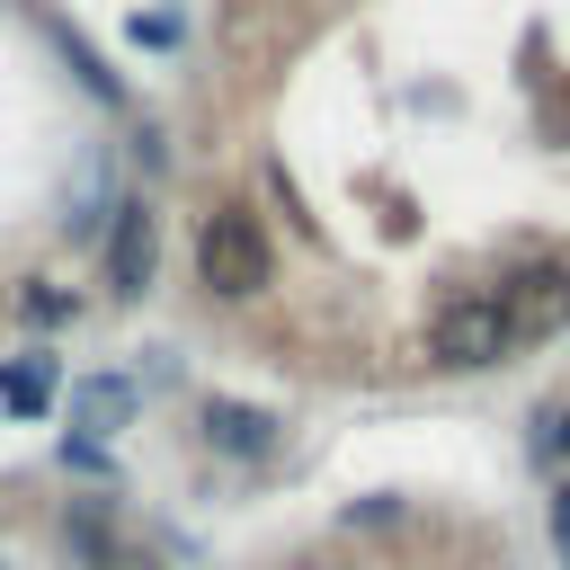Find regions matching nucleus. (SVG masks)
I'll return each mask as SVG.
<instances>
[{
  "instance_id": "2",
  "label": "nucleus",
  "mask_w": 570,
  "mask_h": 570,
  "mask_svg": "<svg viewBox=\"0 0 570 570\" xmlns=\"http://www.w3.org/2000/svg\"><path fill=\"white\" fill-rule=\"evenodd\" d=\"M508 347H517V338H508L499 294H463V303H445L436 330H428V356H436V365H499Z\"/></svg>"
},
{
  "instance_id": "1",
  "label": "nucleus",
  "mask_w": 570,
  "mask_h": 570,
  "mask_svg": "<svg viewBox=\"0 0 570 570\" xmlns=\"http://www.w3.org/2000/svg\"><path fill=\"white\" fill-rule=\"evenodd\" d=\"M196 276H205V294H223V303H240L249 285H267V232H258L249 205H214V214H205V232H196Z\"/></svg>"
},
{
  "instance_id": "6",
  "label": "nucleus",
  "mask_w": 570,
  "mask_h": 570,
  "mask_svg": "<svg viewBox=\"0 0 570 570\" xmlns=\"http://www.w3.org/2000/svg\"><path fill=\"white\" fill-rule=\"evenodd\" d=\"M125 410H134V383H89V392H80V419H89V428H107V419H125Z\"/></svg>"
},
{
  "instance_id": "7",
  "label": "nucleus",
  "mask_w": 570,
  "mask_h": 570,
  "mask_svg": "<svg viewBox=\"0 0 570 570\" xmlns=\"http://www.w3.org/2000/svg\"><path fill=\"white\" fill-rule=\"evenodd\" d=\"M552 543H561V552H570V481H561V490H552Z\"/></svg>"
},
{
  "instance_id": "9",
  "label": "nucleus",
  "mask_w": 570,
  "mask_h": 570,
  "mask_svg": "<svg viewBox=\"0 0 570 570\" xmlns=\"http://www.w3.org/2000/svg\"><path fill=\"white\" fill-rule=\"evenodd\" d=\"M552 454H570V410H561V428H552Z\"/></svg>"
},
{
  "instance_id": "4",
  "label": "nucleus",
  "mask_w": 570,
  "mask_h": 570,
  "mask_svg": "<svg viewBox=\"0 0 570 570\" xmlns=\"http://www.w3.org/2000/svg\"><path fill=\"white\" fill-rule=\"evenodd\" d=\"M490 294H499V312H508V338H552V330L570 321V276H561V267L508 276V285H490Z\"/></svg>"
},
{
  "instance_id": "8",
  "label": "nucleus",
  "mask_w": 570,
  "mask_h": 570,
  "mask_svg": "<svg viewBox=\"0 0 570 570\" xmlns=\"http://www.w3.org/2000/svg\"><path fill=\"white\" fill-rule=\"evenodd\" d=\"M98 570H160V561H151V552H107Z\"/></svg>"
},
{
  "instance_id": "3",
  "label": "nucleus",
  "mask_w": 570,
  "mask_h": 570,
  "mask_svg": "<svg viewBox=\"0 0 570 570\" xmlns=\"http://www.w3.org/2000/svg\"><path fill=\"white\" fill-rule=\"evenodd\" d=\"M151 267H160V223H151V205H116V223H107V294H116V303L151 294Z\"/></svg>"
},
{
  "instance_id": "5",
  "label": "nucleus",
  "mask_w": 570,
  "mask_h": 570,
  "mask_svg": "<svg viewBox=\"0 0 570 570\" xmlns=\"http://www.w3.org/2000/svg\"><path fill=\"white\" fill-rule=\"evenodd\" d=\"M205 436H214V454H240V463L276 454V419L267 410H240V401H205Z\"/></svg>"
}]
</instances>
